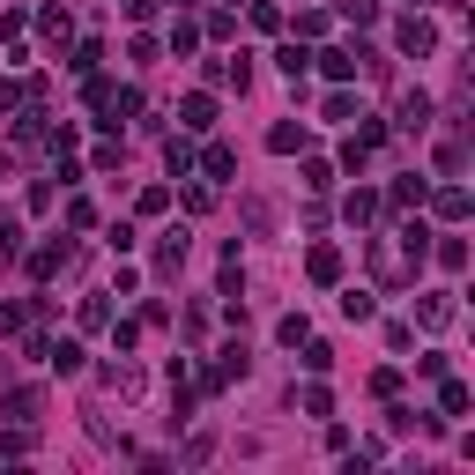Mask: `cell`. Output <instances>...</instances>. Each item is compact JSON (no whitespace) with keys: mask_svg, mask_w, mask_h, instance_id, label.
<instances>
[{"mask_svg":"<svg viewBox=\"0 0 475 475\" xmlns=\"http://www.w3.org/2000/svg\"><path fill=\"white\" fill-rule=\"evenodd\" d=\"M394 45H401L408 59H424L431 45H439V30H431V15H401V23H394Z\"/></svg>","mask_w":475,"mask_h":475,"instance_id":"cell-1","label":"cell"},{"mask_svg":"<svg viewBox=\"0 0 475 475\" xmlns=\"http://www.w3.org/2000/svg\"><path fill=\"white\" fill-rule=\"evenodd\" d=\"M416 320L431 327V335H446V327L461 320V305H453V290H424V297H416Z\"/></svg>","mask_w":475,"mask_h":475,"instance_id":"cell-2","label":"cell"},{"mask_svg":"<svg viewBox=\"0 0 475 475\" xmlns=\"http://www.w3.org/2000/svg\"><path fill=\"white\" fill-rule=\"evenodd\" d=\"M394 127H401V134H424V127H431V97H424V90H408L401 105H394Z\"/></svg>","mask_w":475,"mask_h":475,"instance_id":"cell-3","label":"cell"},{"mask_svg":"<svg viewBox=\"0 0 475 475\" xmlns=\"http://www.w3.org/2000/svg\"><path fill=\"white\" fill-rule=\"evenodd\" d=\"M37 37H45V45H67V37H75V23H67V8H59V0L37 8Z\"/></svg>","mask_w":475,"mask_h":475,"instance_id":"cell-4","label":"cell"},{"mask_svg":"<svg viewBox=\"0 0 475 475\" xmlns=\"http://www.w3.org/2000/svg\"><path fill=\"white\" fill-rule=\"evenodd\" d=\"M178 127H186V134H209V127H216V97H186V105H178Z\"/></svg>","mask_w":475,"mask_h":475,"instance_id":"cell-5","label":"cell"},{"mask_svg":"<svg viewBox=\"0 0 475 475\" xmlns=\"http://www.w3.org/2000/svg\"><path fill=\"white\" fill-rule=\"evenodd\" d=\"M431 209H439L446 223H468V209H475V201H468V186H439V194H431Z\"/></svg>","mask_w":475,"mask_h":475,"instance_id":"cell-6","label":"cell"},{"mask_svg":"<svg viewBox=\"0 0 475 475\" xmlns=\"http://www.w3.org/2000/svg\"><path fill=\"white\" fill-rule=\"evenodd\" d=\"M313 59H320L327 82H357V59H364V52H342V45H335V52H313Z\"/></svg>","mask_w":475,"mask_h":475,"instance_id":"cell-7","label":"cell"},{"mask_svg":"<svg viewBox=\"0 0 475 475\" xmlns=\"http://www.w3.org/2000/svg\"><path fill=\"white\" fill-rule=\"evenodd\" d=\"M305 275H313V282H342V253H335V245H313V260H305Z\"/></svg>","mask_w":475,"mask_h":475,"instance_id":"cell-8","label":"cell"},{"mask_svg":"<svg viewBox=\"0 0 475 475\" xmlns=\"http://www.w3.org/2000/svg\"><path fill=\"white\" fill-rule=\"evenodd\" d=\"M105 386H112V394H127V401H141V371H134L127 357H119V364H105Z\"/></svg>","mask_w":475,"mask_h":475,"instance_id":"cell-9","label":"cell"},{"mask_svg":"<svg viewBox=\"0 0 475 475\" xmlns=\"http://www.w3.org/2000/svg\"><path fill=\"white\" fill-rule=\"evenodd\" d=\"M186 245H194L186 231H163V245H156V267H163V275H178V267H186Z\"/></svg>","mask_w":475,"mask_h":475,"instance_id":"cell-10","label":"cell"},{"mask_svg":"<svg viewBox=\"0 0 475 475\" xmlns=\"http://www.w3.org/2000/svg\"><path fill=\"white\" fill-rule=\"evenodd\" d=\"M59 267H67V245H37V253H30V275L37 282H52Z\"/></svg>","mask_w":475,"mask_h":475,"instance_id":"cell-11","label":"cell"},{"mask_svg":"<svg viewBox=\"0 0 475 475\" xmlns=\"http://www.w3.org/2000/svg\"><path fill=\"white\" fill-rule=\"evenodd\" d=\"M37 408H45L37 386H15V394H8V416H15V424H37Z\"/></svg>","mask_w":475,"mask_h":475,"instance_id":"cell-12","label":"cell"},{"mask_svg":"<svg viewBox=\"0 0 475 475\" xmlns=\"http://www.w3.org/2000/svg\"><path fill=\"white\" fill-rule=\"evenodd\" d=\"M201 171H209V178H231V171H238V156L223 149V141H209V149H201Z\"/></svg>","mask_w":475,"mask_h":475,"instance_id":"cell-13","label":"cell"},{"mask_svg":"<svg viewBox=\"0 0 475 475\" xmlns=\"http://www.w3.org/2000/svg\"><path fill=\"white\" fill-rule=\"evenodd\" d=\"M75 320L90 327V335H97V327H112V297H82V305H75Z\"/></svg>","mask_w":475,"mask_h":475,"instance_id":"cell-14","label":"cell"},{"mask_svg":"<svg viewBox=\"0 0 475 475\" xmlns=\"http://www.w3.org/2000/svg\"><path fill=\"white\" fill-rule=\"evenodd\" d=\"M209 82H238V90H245V82H253V67H245V52H238V59H209Z\"/></svg>","mask_w":475,"mask_h":475,"instance_id":"cell-15","label":"cell"},{"mask_svg":"<svg viewBox=\"0 0 475 475\" xmlns=\"http://www.w3.org/2000/svg\"><path fill=\"white\" fill-rule=\"evenodd\" d=\"M342 216H349V223H371V216H379V194H364V186H357V194L342 201Z\"/></svg>","mask_w":475,"mask_h":475,"instance_id":"cell-16","label":"cell"},{"mask_svg":"<svg viewBox=\"0 0 475 475\" xmlns=\"http://www.w3.org/2000/svg\"><path fill=\"white\" fill-rule=\"evenodd\" d=\"M45 364H52V371H82V342H52Z\"/></svg>","mask_w":475,"mask_h":475,"instance_id":"cell-17","label":"cell"},{"mask_svg":"<svg viewBox=\"0 0 475 475\" xmlns=\"http://www.w3.org/2000/svg\"><path fill=\"white\" fill-rule=\"evenodd\" d=\"M267 149H275V156H290V149H305V127H290V119H282V127L267 134Z\"/></svg>","mask_w":475,"mask_h":475,"instance_id":"cell-18","label":"cell"},{"mask_svg":"<svg viewBox=\"0 0 475 475\" xmlns=\"http://www.w3.org/2000/svg\"><path fill=\"white\" fill-rule=\"evenodd\" d=\"M163 163H171V178H186V171H194V149L171 134V141H163Z\"/></svg>","mask_w":475,"mask_h":475,"instance_id":"cell-19","label":"cell"},{"mask_svg":"<svg viewBox=\"0 0 475 475\" xmlns=\"http://www.w3.org/2000/svg\"><path fill=\"white\" fill-rule=\"evenodd\" d=\"M439 408H446V416H468V386L446 379V386H439Z\"/></svg>","mask_w":475,"mask_h":475,"instance_id":"cell-20","label":"cell"},{"mask_svg":"<svg viewBox=\"0 0 475 475\" xmlns=\"http://www.w3.org/2000/svg\"><path fill=\"white\" fill-rule=\"evenodd\" d=\"M439 267H446V275H461V267H468V245H461V238H439Z\"/></svg>","mask_w":475,"mask_h":475,"instance_id":"cell-21","label":"cell"},{"mask_svg":"<svg viewBox=\"0 0 475 475\" xmlns=\"http://www.w3.org/2000/svg\"><path fill=\"white\" fill-rule=\"evenodd\" d=\"M305 59H313V52H305V45H282V52H275V67L290 75V82H305Z\"/></svg>","mask_w":475,"mask_h":475,"instance_id":"cell-22","label":"cell"},{"mask_svg":"<svg viewBox=\"0 0 475 475\" xmlns=\"http://www.w3.org/2000/svg\"><path fill=\"white\" fill-rule=\"evenodd\" d=\"M97 59H105V45L90 37V45H75V59H67V67H75V75H97Z\"/></svg>","mask_w":475,"mask_h":475,"instance_id":"cell-23","label":"cell"},{"mask_svg":"<svg viewBox=\"0 0 475 475\" xmlns=\"http://www.w3.org/2000/svg\"><path fill=\"white\" fill-rule=\"evenodd\" d=\"M424 194H431L424 178H394V194H386V201H394V209H408V201H424Z\"/></svg>","mask_w":475,"mask_h":475,"instance_id":"cell-24","label":"cell"},{"mask_svg":"<svg viewBox=\"0 0 475 475\" xmlns=\"http://www.w3.org/2000/svg\"><path fill=\"white\" fill-rule=\"evenodd\" d=\"M371 313H379V305H371V290H349V297H342V320H371Z\"/></svg>","mask_w":475,"mask_h":475,"instance_id":"cell-25","label":"cell"},{"mask_svg":"<svg viewBox=\"0 0 475 475\" xmlns=\"http://www.w3.org/2000/svg\"><path fill=\"white\" fill-rule=\"evenodd\" d=\"M305 335H313V327H305V313H290V320H275V342H290V349H297Z\"/></svg>","mask_w":475,"mask_h":475,"instance_id":"cell-26","label":"cell"},{"mask_svg":"<svg viewBox=\"0 0 475 475\" xmlns=\"http://www.w3.org/2000/svg\"><path fill=\"white\" fill-rule=\"evenodd\" d=\"M371 394H379V401H394V394H401V371H394V364H386V371H371Z\"/></svg>","mask_w":475,"mask_h":475,"instance_id":"cell-27","label":"cell"},{"mask_svg":"<svg viewBox=\"0 0 475 475\" xmlns=\"http://www.w3.org/2000/svg\"><path fill=\"white\" fill-rule=\"evenodd\" d=\"M134 209H141V216H163V209H171V194H163V186H141V201H134Z\"/></svg>","mask_w":475,"mask_h":475,"instance_id":"cell-28","label":"cell"},{"mask_svg":"<svg viewBox=\"0 0 475 475\" xmlns=\"http://www.w3.org/2000/svg\"><path fill=\"white\" fill-rule=\"evenodd\" d=\"M297 401H305V416H327V408H335V394H327V386H305Z\"/></svg>","mask_w":475,"mask_h":475,"instance_id":"cell-29","label":"cell"},{"mask_svg":"<svg viewBox=\"0 0 475 475\" xmlns=\"http://www.w3.org/2000/svg\"><path fill=\"white\" fill-rule=\"evenodd\" d=\"M327 364H335V349H327V342H313V335H305V371H327Z\"/></svg>","mask_w":475,"mask_h":475,"instance_id":"cell-30","label":"cell"},{"mask_svg":"<svg viewBox=\"0 0 475 475\" xmlns=\"http://www.w3.org/2000/svg\"><path fill=\"white\" fill-rule=\"evenodd\" d=\"M15 141H23V149H37V141H45V112H30L23 127H15Z\"/></svg>","mask_w":475,"mask_h":475,"instance_id":"cell-31","label":"cell"},{"mask_svg":"<svg viewBox=\"0 0 475 475\" xmlns=\"http://www.w3.org/2000/svg\"><path fill=\"white\" fill-rule=\"evenodd\" d=\"M112 342H119V357H127V349L141 342V320H112Z\"/></svg>","mask_w":475,"mask_h":475,"instance_id":"cell-32","label":"cell"},{"mask_svg":"<svg viewBox=\"0 0 475 475\" xmlns=\"http://www.w3.org/2000/svg\"><path fill=\"white\" fill-rule=\"evenodd\" d=\"M23 253V223H0V260H15Z\"/></svg>","mask_w":475,"mask_h":475,"instance_id":"cell-33","label":"cell"},{"mask_svg":"<svg viewBox=\"0 0 475 475\" xmlns=\"http://www.w3.org/2000/svg\"><path fill=\"white\" fill-rule=\"evenodd\" d=\"M15 112H23V90H15V82H0V127H8Z\"/></svg>","mask_w":475,"mask_h":475,"instance_id":"cell-34","label":"cell"},{"mask_svg":"<svg viewBox=\"0 0 475 475\" xmlns=\"http://www.w3.org/2000/svg\"><path fill=\"white\" fill-rule=\"evenodd\" d=\"M0 335H23V305H0Z\"/></svg>","mask_w":475,"mask_h":475,"instance_id":"cell-35","label":"cell"},{"mask_svg":"<svg viewBox=\"0 0 475 475\" xmlns=\"http://www.w3.org/2000/svg\"><path fill=\"white\" fill-rule=\"evenodd\" d=\"M149 8H194V0H149Z\"/></svg>","mask_w":475,"mask_h":475,"instance_id":"cell-36","label":"cell"},{"mask_svg":"<svg viewBox=\"0 0 475 475\" xmlns=\"http://www.w3.org/2000/svg\"><path fill=\"white\" fill-rule=\"evenodd\" d=\"M127 8H134V0H127Z\"/></svg>","mask_w":475,"mask_h":475,"instance_id":"cell-37","label":"cell"}]
</instances>
